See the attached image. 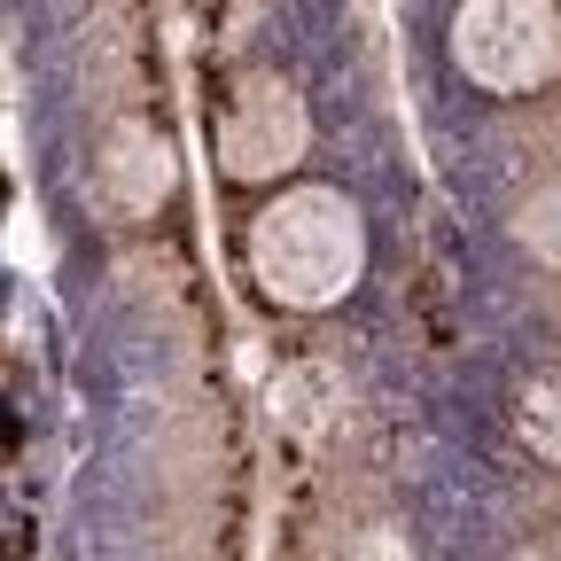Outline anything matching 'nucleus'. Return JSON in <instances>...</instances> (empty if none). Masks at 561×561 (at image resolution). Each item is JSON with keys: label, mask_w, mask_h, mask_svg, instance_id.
I'll return each mask as SVG.
<instances>
[{"label": "nucleus", "mask_w": 561, "mask_h": 561, "mask_svg": "<svg viewBox=\"0 0 561 561\" xmlns=\"http://www.w3.org/2000/svg\"><path fill=\"white\" fill-rule=\"evenodd\" d=\"M515 234H523L538 257H553V265H561V187H546V195H530V203H523Z\"/></svg>", "instance_id": "423d86ee"}, {"label": "nucleus", "mask_w": 561, "mask_h": 561, "mask_svg": "<svg viewBox=\"0 0 561 561\" xmlns=\"http://www.w3.org/2000/svg\"><path fill=\"white\" fill-rule=\"evenodd\" d=\"M94 180H102V195L117 210H157L172 195V149H164L149 125H117L110 149H102V164H94Z\"/></svg>", "instance_id": "20e7f679"}, {"label": "nucleus", "mask_w": 561, "mask_h": 561, "mask_svg": "<svg viewBox=\"0 0 561 561\" xmlns=\"http://www.w3.org/2000/svg\"><path fill=\"white\" fill-rule=\"evenodd\" d=\"M250 273L265 280V297L320 312L343 305L351 280L367 273V227L335 187H289L250 219Z\"/></svg>", "instance_id": "f257e3e1"}, {"label": "nucleus", "mask_w": 561, "mask_h": 561, "mask_svg": "<svg viewBox=\"0 0 561 561\" xmlns=\"http://www.w3.org/2000/svg\"><path fill=\"white\" fill-rule=\"evenodd\" d=\"M9 219H16V227H9V257H16V265H39V227H32L39 210H9Z\"/></svg>", "instance_id": "0eeeda50"}, {"label": "nucleus", "mask_w": 561, "mask_h": 561, "mask_svg": "<svg viewBox=\"0 0 561 561\" xmlns=\"http://www.w3.org/2000/svg\"><path fill=\"white\" fill-rule=\"evenodd\" d=\"M523 437H530L538 460L561 468V375H538V382L523 390Z\"/></svg>", "instance_id": "39448f33"}, {"label": "nucleus", "mask_w": 561, "mask_h": 561, "mask_svg": "<svg viewBox=\"0 0 561 561\" xmlns=\"http://www.w3.org/2000/svg\"><path fill=\"white\" fill-rule=\"evenodd\" d=\"M453 62L483 94H530L561 70L553 0H468L453 16Z\"/></svg>", "instance_id": "f03ea898"}, {"label": "nucleus", "mask_w": 561, "mask_h": 561, "mask_svg": "<svg viewBox=\"0 0 561 561\" xmlns=\"http://www.w3.org/2000/svg\"><path fill=\"white\" fill-rule=\"evenodd\" d=\"M523 561H538V553H523Z\"/></svg>", "instance_id": "6e6552de"}, {"label": "nucleus", "mask_w": 561, "mask_h": 561, "mask_svg": "<svg viewBox=\"0 0 561 561\" xmlns=\"http://www.w3.org/2000/svg\"><path fill=\"white\" fill-rule=\"evenodd\" d=\"M305 140H312V125H305L297 87L289 79H250L234 94V110L219 117V164L234 180H280L305 157Z\"/></svg>", "instance_id": "7ed1b4c3"}]
</instances>
